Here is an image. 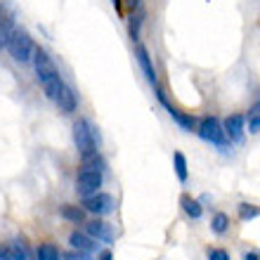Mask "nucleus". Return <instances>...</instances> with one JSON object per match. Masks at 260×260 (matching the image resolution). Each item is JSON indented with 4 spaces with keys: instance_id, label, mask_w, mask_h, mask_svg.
Listing matches in <instances>:
<instances>
[{
    "instance_id": "f257e3e1",
    "label": "nucleus",
    "mask_w": 260,
    "mask_h": 260,
    "mask_svg": "<svg viewBox=\"0 0 260 260\" xmlns=\"http://www.w3.org/2000/svg\"><path fill=\"white\" fill-rule=\"evenodd\" d=\"M34 69H36V76H38V83H41L43 92L50 100H55L59 95V88L64 85V81H62V76H59V69L52 62V57L43 48H38V45L34 50Z\"/></svg>"
},
{
    "instance_id": "f3484780",
    "label": "nucleus",
    "mask_w": 260,
    "mask_h": 260,
    "mask_svg": "<svg viewBox=\"0 0 260 260\" xmlns=\"http://www.w3.org/2000/svg\"><path fill=\"white\" fill-rule=\"evenodd\" d=\"M62 218L69 220V222H74V225H83L85 222V208H81V206H64Z\"/></svg>"
},
{
    "instance_id": "393cba45",
    "label": "nucleus",
    "mask_w": 260,
    "mask_h": 260,
    "mask_svg": "<svg viewBox=\"0 0 260 260\" xmlns=\"http://www.w3.org/2000/svg\"><path fill=\"white\" fill-rule=\"evenodd\" d=\"M248 130H251V133H258L260 130V116L248 118Z\"/></svg>"
},
{
    "instance_id": "20e7f679",
    "label": "nucleus",
    "mask_w": 260,
    "mask_h": 260,
    "mask_svg": "<svg viewBox=\"0 0 260 260\" xmlns=\"http://www.w3.org/2000/svg\"><path fill=\"white\" fill-rule=\"evenodd\" d=\"M199 137L201 140H206V142L215 144V147H227V135H225V128H222V123H220L215 116H206L201 118V123H199L197 128Z\"/></svg>"
},
{
    "instance_id": "1a4fd4ad",
    "label": "nucleus",
    "mask_w": 260,
    "mask_h": 260,
    "mask_svg": "<svg viewBox=\"0 0 260 260\" xmlns=\"http://www.w3.org/2000/svg\"><path fill=\"white\" fill-rule=\"evenodd\" d=\"M0 260H28V251L24 241L12 239L0 246Z\"/></svg>"
},
{
    "instance_id": "6e6552de",
    "label": "nucleus",
    "mask_w": 260,
    "mask_h": 260,
    "mask_svg": "<svg viewBox=\"0 0 260 260\" xmlns=\"http://www.w3.org/2000/svg\"><path fill=\"white\" fill-rule=\"evenodd\" d=\"M85 232L95 241H104V244H111V241H114V230H111V225L104 222V220H90V222H85Z\"/></svg>"
},
{
    "instance_id": "aec40b11",
    "label": "nucleus",
    "mask_w": 260,
    "mask_h": 260,
    "mask_svg": "<svg viewBox=\"0 0 260 260\" xmlns=\"http://www.w3.org/2000/svg\"><path fill=\"white\" fill-rule=\"evenodd\" d=\"M213 232H218V234H225L227 232V227H230V218H227L225 213H215L213 215Z\"/></svg>"
},
{
    "instance_id": "5701e85b",
    "label": "nucleus",
    "mask_w": 260,
    "mask_h": 260,
    "mask_svg": "<svg viewBox=\"0 0 260 260\" xmlns=\"http://www.w3.org/2000/svg\"><path fill=\"white\" fill-rule=\"evenodd\" d=\"M208 260H230V253L225 248H208Z\"/></svg>"
},
{
    "instance_id": "0eeeda50",
    "label": "nucleus",
    "mask_w": 260,
    "mask_h": 260,
    "mask_svg": "<svg viewBox=\"0 0 260 260\" xmlns=\"http://www.w3.org/2000/svg\"><path fill=\"white\" fill-rule=\"evenodd\" d=\"M156 97H158V102L164 104V109L168 111V116L175 121V123L180 125V128H185V130H197V118L194 116H189V114H182L180 109H175L168 100H166V95H164V90H158L156 88Z\"/></svg>"
},
{
    "instance_id": "39448f33",
    "label": "nucleus",
    "mask_w": 260,
    "mask_h": 260,
    "mask_svg": "<svg viewBox=\"0 0 260 260\" xmlns=\"http://www.w3.org/2000/svg\"><path fill=\"white\" fill-rule=\"evenodd\" d=\"M102 187V173H95V171H81L78 178H76V192L78 197H92V194L100 192Z\"/></svg>"
},
{
    "instance_id": "7ed1b4c3",
    "label": "nucleus",
    "mask_w": 260,
    "mask_h": 260,
    "mask_svg": "<svg viewBox=\"0 0 260 260\" xmlns=\"http://www.w3.org/2000/svg\"><path fill=\"white\" fill-rule=\"evenodd\" d=\"M74 142L81 156H90L97 151V135L88 118H78L74 123Z\"/></svg>"
},
{
    "instance_id": "423d86ee",
    "label": "nucleus",
    "mask_w": 260,
    "mask_h": 260,
    "mask_svg": "<svg viewBox=\"0 0 260 260\" xmlns=\"http://www.w3.org/2000/svg\"><path fill=\"white\" fill-rule=\"evenodd\" d=\"M83 208L88 213H95V215H109L114 211V197L104 192H97L92 197L83 199Z\"/></svg>"
},
{
    "instance_id": "2eb2a0df",
    "label": "nucleus",
    "mask_w": 260,
    "mask_h": 260,
    "mask_svg": "<svg viewBox=\"0 0 260 260\" xmlns=\"http://www.w3.org/2000/svg\"><path fill=\"white\" fill-rule=\"evenodd\" d=\"M180 206H182V211H185L189 218H194V220H199L201 215H204V208H201V204H199L197 199L189 197V194H182V197H180Z\"/></svg>"
},
{
    "instance_id": "4468645a",
    "label": "nucleus",
    "mask_w": 260,
    "mask_h": 260,
    "mask_svg": "<svg viewBox=\"0 0 260 260\" xmlns=\"http://www.w3.org/2000/svg\"><path fill=\"white\" fill-rule=\"evenodd\" d=\"M17 31V26H14V17L12 14H7L3 7H0V50L7 48V43H10V38H12V34Z\"/></svg>"
},
{
    "instance_id": "bb28decb",
    "label": "nucleus",
    "mask_w": 260,
    "mask_h": 260,
    "mask_svg": "<svg viewBox=\"0 0 260 260\" xmlns=\"http://www.w3.org/2000/svg\"><path fill=\"white\" fill-rule=\"evenodd\" d=\"M97 260H114V253H111L109 248H107V251H102V253L97 255Z\"/></svg>"
},
{
    "instance_id": "ddd939ff",
    "label": "nucleus",
    "mask_w": 260,
    "mask_h": 260,
    "mask_svg": "<svg viewBox=\"0 0 260 260\" xmlns=\"http://www.w3.org/2000/svg\"><path fill=\"white\" fill-rule=\"evenodd\" d=\"M69 244L74 246V251H81V253H85V255H90L97 248V241L92 239V237H88V234L78 232V230L69 234Z\"/></svg>"
},
{
    "instance_id": "dca6fc26",
    "label": "nucleus",
    "mask_w": 260,
    "mask_h": 260,
    "mask_svg": "<svg viewBox=\"0 0 260 260\" xmlns=\"http://www.w3.org/2000/svg\"><path fill=\"white\" fill-rule=\"evenodd\" d=\"M36 258L38 260H64V255H62V251L55 246V244H41L38 246V251H36Z\"/></svg>"
},
{
    "instance_id": "f03ea898",
    "label": "nucleus",
    "mask_w": 260,
    "mask_h": 260,
    "mask_svg": "<svg viewBox=\"0 0 260 260\" xmlns=\"http://www.w3.org/2000/svg\"><path fill=\"white\" fill-rule=\"evenodd\" d=\"M7 52H10V57H12L14 62L19 64H26L34 59V50H36V43L34 38L26 34V31H21V28H17L12 34V38H10V43H7Z\"/></svg>"
},
{
    "instance_id": "412c9836",
    "label": "nucleus",
    "mask_w": 260,
    "mask_h": 260,
    "mask_svg": "<svg viewBox=\"0 0 260 260\" xmlns=\"http://www.w3.org/2000/svg\"><path fill=\"white\" fill-rule=\"evenodd\" d=\"M260 215V206L253 204H239V218L241 220H253Z\"/></svg>"
},
{
    "instance_id": "a211bd4d",
    "label": "nucleus",
    "mask_w": 260,
    "mask_h": 260,
    "mask_svg": "<svg viewBox=\"0 0 260 260\" xmlns=\"http://www.w3.org/2000/svg\"><path fill=\"white\" fill-rule=\"evenodd\" d=\"M83 158V168L81 171H95V173H102L104 171V158L100 154H90V156H81Z\"/></svg>"
},
{
    "instance_id": "a878e982",
    "label": "nucleus",
    "mask_w": 260,
    "mask_h": 260,
    "mask_svg": "<svg viewBox=\"0 0 260 260\" xmlns=\"http://www.w3.org/2000/svg\"><path fill=\"white\" fill-rule=\"evenodd\" d=\"M255 116H260V100L248 109V118H255Z\"/></svg>"
},
{
    "instance_id": "cd10ccee",
    "label": "nucleus",
    "mask_w": 260,
    "mask_h": 260,
    "mask_svg": "<svg viewBox=\"0 0 260 260\" xmlns=\"http://www.w3.org/2000/svg\"><path fill=\"white\" fill-rule=\"evenodd\" d=\"M244 260H260V251H248V253L244 255Z\"/></svg>"
},
{
    "instance_id": "9b49d317",
    "label": "nucleus",
    "mask_w": 260,
    "mask_h": 260,
    "mask_svg": "<svg viewBox=\"0 0 260 260\" xmlns=\"http://www.w3.org/2000/svg\"><path fill=\"white\" fill-rule=\"evenodd\" d=\"M135 57H137L140 69H142L144 78H147L151 85H156V69H154V64H151V57H149V52H147V48H144V45H137V48H135Z\"/></svg>"
},
{
    "instance_id": "4be33fe9",
    "label": "nucleus",
    "mask_w": 260,
    "mask_h": 260,
    "mask_svg": "<svg viewBox=\"0 0 260 260\" xmlns=\"http://www.w3.org/2000/svg\"><path fill=\"white\" fill-rule=\"evenodd\" d=\"M142 12H137V14H133V21H130V38L133 41H137L140 38V26H142Z\"/></svg>"
},
{
    "instance_id": "f8f14e48",
    "label": "nucleus",
    "mask_w": 260,
    "mask_h": 260,
    "mask_svg": "<svg viewBox=\"0 0 260 260\" xmlns=\"http://www.w3.org/2000/svg\"><path fill=\"white\" fill-rule=\"evenodd\" d=\"M55 102H57V107H59V109H62L64 114H74L76 107H78L76 92L71 90V85H67V83H64L62 88H59V95L55 97Z\"/></svg>"
},
{
    "instance_id": "9d476101",
    "label": "nucleus",
    "mask_w": 260,
    "mask_h": 260,
    "mask_svg": "<svg viewBox=\"0 0 260 260\" xmlns=\"http://www.w3.org/2000/svg\"><path fill=\"white\" fill-rule=\"evenodd\" d=\"M222 128H225L227 140H232V142H241V140H244V116H241V114L227 116Z\"/></svg>"
},
{
    "instance_id": "6ab92c4d",
    "label": "nucleus",
    "mask_w": 260,
    "mask_h": 260,
    "mask_svg": "<svg viewBox=\"0 0 260 260\" xmlns=\"http://www.w3.org/2000/svg\"><path fill=\"white\" fill-rule=\"evenodd\" d=\"M173 161H175V173H178V180L180 182H187L189 178V171H187V158L182 151H175L173 154Z\"/></svg>"
},
{
    "instance_id": "b1692460",
    "label": "nucleus",
    "mask_w": 260,
    "mask_h": 260,
    "mask_svg": "<svg viewBox=\"0 0 260 260\" xmlns=\"http://www.w3.org/2000/svg\"><path fill=\"white\" fill-rule=\"evenodd\" d=\"M64 260H90V255L81 253V251H71V253L64 255Z\"/></svg>"
}]
</instances>
